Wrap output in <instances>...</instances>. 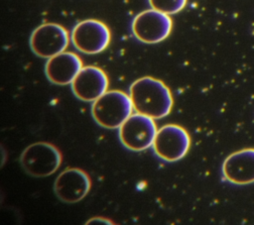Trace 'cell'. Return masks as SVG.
Wrapping results in <instances>:
<instances>
[{"instance_id": "1", "label": "cell", "mask_w": 254, "mask_h": 225, "mask_svg": "<svg viewBox=\"0 0 254 225\" xmlns=\"http://www.w3.org/2000/svg\"><path fill=\"white\" fill-rule=\"evenodd\" d=\"M135 112L153 119H162L170 114L174 99L170 88L160 79L143 76L135 80L129 89Z\"/></svg>"}, {"instance_id": "2", "label": "cell", "mask_w": 254, "mask_h": 225, "mask_svg": "<svg viewBox=\"0 0 254 225\" xmlns=\"http://www.w3.org/2000/svg\"><path fill=\"white\" fill-rule=\"evenodd\" d=\"M130 96L120 90H109L93 101L91 115L94 121L106 129L119 128L132 114Z\"/></svg>"}, {"instance_id": "3", "label": "cell", "mask_w": 254, "mask_h": 225, "mask_svg": "<svg viewBox=\"0 0 254 225\" xmlns=\"http://www.w3.org/2000/svg\"><path fill=\"white\" fill-rule=\"evenodd\" d=\"M62 154L57 147L47 142L29 145L20 156V164L26 173L35 177H45L58 170L62 164Z\"/></svg>"}, {"instance_id": "4", "label": "cell", "mask_w": 254, "mask_h": 225, "mask_svg": "<svg viewBox=\"0 0 254 225\" xmlns=\"http://www.w3.org/2000/svg\"><path fill=\"white\" fill-rule=\"evenodd\" d=\"M118 129L121 144L133 152L152 147L158 131L153 118L138 112L131 114Z\"/></svg>"}, {"instance_id": "5", "label": "cell", "mask_w": 254, "mask_h": 225, "mask_svg": "<svg viewBox=\"0 0 254 225\" xmlns=\"http://www.w3.org/2000/svg\"><path fill=\"white\" fill-rule=\"evenodd\" d=\"M152 147L158 158L173 163L180 161L188 154L190 138L182 126L167 124L157 131Z\"/></svg>"}, {"instance_id": "6", "label": "cell", "mask_w": 254, "mask_h": 225, "mask_svg": "<svg viewBox=\"0 0 254 225\" xmlns=\"http://www.w3.org/2000/svg\"><path fill=\"white\" fill-rule=\"evenodd\" d=\"M70 39L77 51L86 55H96L109 46L111 34L103 22L87 19L74 26Z\"/></svg>"}, {"instance_id": "7", "label": "cell", "mask_w": 254, "mask_h": 225, "mask_svg": "<svg viewBox=\"0 0 254 225\" xmlns=\"http://www.w3.org/2000/svg\"><path fill=\"white\" fill-rule=\"evenodd\" d=\"M170 15L155 9L139 13L132 22V32L137 40L145 44H157L166 40L172 32Z\"/></svg>"}, {"instance_id": "8", "label": "cell", "mask_w": 254, "mask_h": 225, "mask_svg": "<svg viewBox=\"0 0 254 225\" xmlns=\"http://www.w3.org/2000/svg\"><path fill=\"white\" fill-rule=\"evenodd\" d=\"M68 42V33L63 26L45 23L33 31L30 37V48L36 56L50 58L64 52Z\"/></svg>"}, {"instance_id": "9", "label": "cell", "mask_w": 254, "mask_h": 225, "mask_svg": "<svg viewBox=\"0 0 254 225\" xmlns=\"http://www.w3.org/2000/svg\"><path fill=\"white\" fill-rule=\"evenodd\" d=\"M91 181L89 175L80 169L69 168L62 171L54 183L57 197L65 203H76L89 192Z\"/></svg>"}, {"instance_id": "10", "label": "cell", "mask_w": 254, "mask_h": 225, "mask_svg": "<svg viewBox=\"0 0 254 225\" xmlns=\"http://www.w3.org/2000/svg\"><path fill=\"white\" fill-rule=\"evenodd\" d=\"M108 85L106 73L93 65L83 66L70 84L73 94L84 102L95 101L107 91Z\"/></svg>"}, {"instance_id": "11", "label": "cell", "mask_w": 254, "mask_h": 225, "mask_svg": "<svg viewBox=\"0 0 254 225\" xmlns=\"http://www.w3.org/2000/svg\"><path fill=\"white\" fill-rule=\"evenodd\" d=\"M80 57L70 52H63L48 58L45 65L47 78L56 85L71 84L82 68Z\"/></svg>"}, {"instance_id": "12", "label": "cell", "mask_w": 254, "mask_h": 225, "mask_svg": "<svg viewBox=\"0 0 254 225\" xmlns=\"http://www.w3.org/2000/svg\"><path fill=\"white\" fill-rule=\"evenodd\" d=\"M224 178L234 184L254 182V149H244L229 155L223 162Z\"/></svg>"}, {"instance_id": "13", "label": "cell", "mask_w": 254, "mask_h": 225, "mask_svg": "<svg viewBox=\"0 0 254 225\" xmlns=\"http://www.w3.org/2000/svg\"><path fill=\"white\" fill-rule=\"evenodd\" d=\"M149 4L155 10L174 15L185 8L187 0H149Z\"/></svg>"}]
</instances>
